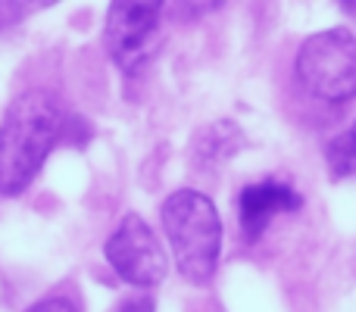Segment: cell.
I'll list each match as a JSON object with an SVG mask.
<instances>
[{
  "mask_svg": "<svg viewBox=\"0 0 356 312\" xmlns=\"http://www.w3.org/2000/svg\"><path fill=\"white\" fill-rule=\"evenodd\" d=\"M325 163L328 175L338 178V181L356 175V122L325 147Z\"/></svg>",
  "mask_w": 356,
  "mask_h": 312,
  "instance_id": "cell-7",
  "label": "cell"
},
{
  "mask_svg": "<svg viewBox=\"0 0 356 312\" xmlns=\"http://www.w3.org/2000/svg\"><path fill=\"white\" fill-rule=\"evenodd\" d=\"M75 125L81 119L50 91L35 88L19 94L0 119V194L16 197L29 190L44 159L75 135Z\"/></svg>",
  "mask_w": 356,
  "mask_h": 312,
  "instance_id": "cell-1",
  "label": "cell"
},
{
  "mask_svg": "<svg viewBox=\"0 0 356 312\" xmlns=\"http://www.w3.org/2000/svg\"><path fill=\"white\" fill-rule=\"evenodd\" d=\"M160 219L181 278L191 284H207L222 256V219L216 203L200 190L181 188L166 197Z\"/></svg>",
  "mask_w": 356,
  "mask_h": 312,
  "instance_id": "cell-2",
  "label": "cell"
},
{
  "mask_svg": "<svg viewBox=\"0 0 356 312\" xmlns=\"http://www.w3.org/2000/svg\"><path fill=\"white\" fill-rule=\"evenodd\" d=\"M25 312H79V309L66 297H44V300H38L35 306H29Z\"/></svg>",
  "mask_w": 356,
  "mask_h": 312,
  "instance_id": "cell-8",
  "label": "cell"
},
{
  "mask_svg": "<svg viewBox=\"0 0 356 312\" xmlns=\"http://www.w3.org/2000/svg\"><path fill=\"white\" fill-rule=\"evenodd\" d=\"M300 206H303V197L284 181H272L269 178V181L247 184L238 197L241 231H244L247 240H259V234L269 228V222L275 215L297 213Z\"/></svg>",
  "mask_w": 356,
  "mask_h": 312,
  "instance_id": "cell-6",
  "label": "cell"
},
{
  "mask_svg": "<svg viewBox=\"0 0 356 312\" xmlns=\"http://www.w3.org/2000/svg\"><path fill=\"white\" fill-rule=\"evenodd\" d=\"M104 256L113 265V272L131 288H156L169 272V259L154 228L138 213L122 215L119 228L104 244Z\"/></svg>",
  "mask_w": 356,
  "mask_h": 312,
  "instance_id": "cell-5",
  "label": "cell"
},
{
  "mask_svg": "<svg viewBox=\"0 0 356 312\" xmlns=\"http://www.w3.org/2000/svg\"><path fill=\"white\" fill-rule=\"evenodd\" d=\"M116 312H156V306L147 294H138V297H129V300L119 303Z\"/></svg>",
  "mask_w": 356,
  "mask_h": 312,
  "instance_id": "cell-10",
  "label": "cell"
},
{
  "mask_svg": "<svg viewBox=\"0 0 356 312\" xmlns=\"http://www.w3.org/2000/svg\"><path fill=\"white\" fill-rule=\"evenodd\" d=\"M297 85L322 104H347L356 97V35L325 28L309 35L297 50Z\"/></svg>",
  "mask_w": 356,
  "mask_h": 312,
  "instance_id": "cell-3",
  "label": "cell"
},
{
  "mask_svg": "<svg viewBox=\"0 0 356 312\" xmlns=\"http://www.w3.org/2000/svg\"><path fill=\"white\" fill-rule=\"evenodd\" d=\"M25 13H29L25 3H0V31H3L6 25L19 22V19H25Z\"/></svg>",
  "mask_w": 356,
  "mask_h": 312,
  "instance_id": "cell-9",
  "label": "cell"
},
{
  "mask_svg": "<svg viewBox=\"0 0 356 312\" xmlns=\"http://www.w3.org/2000/svg\"><path fill=\"white\" fill-rule=\"evenodd\" d=\"M160 3H110L106 10V28L104 41L110 50L113 63L125 75H138L160 47Z\"/></svg>",
  "mask_w": 356,
  "mask_h": 312,
  "instance_id": "cell-4",
  "label": "cell"
}]
</instances>
